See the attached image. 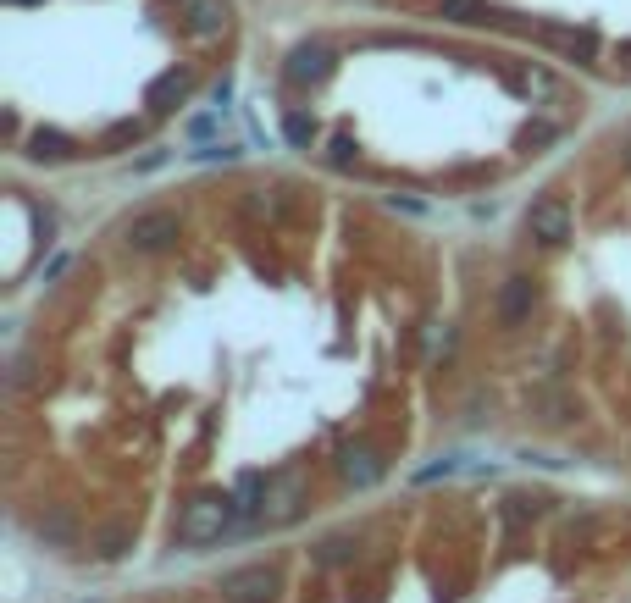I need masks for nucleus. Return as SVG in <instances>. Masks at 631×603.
Listing matches in <instances>:
<instances>
[{
    "label": "nucleus",
    "mask_w": 631,
    "mask_h": 603,
    "mask_svg": "<svg viewBox=\"0 0 631 603\" xmlns=\"http://www.w3.org/2000/svg\"><path fill=\"white\" fill-rule=\"evenodd\" d=\"M122 548H128V532H122V526H111V532H100V559H117Z\"/></svg>",
    "instance_id": "412c9836"
},
{
    "label": "nucleus",
    "mask_w": 631,
    "mask_h": 603,
    "mask_svg": "<svg viewBox=\"0 0 631 603\" xmlns=\"http://www.w3.org/2000/svg\"><path fill=\"white\" fill-rule=\"evenodd\" d=\"M139 139H144V122L128 117V122H117V128L106 133V150H122V144H139Z\"/></svg>",
    "instance_id": "6ab92c4d"
},
{
    "label": "nucleus",
    "mask_w": 631,
    "mask_h": 603,
    "mask_svg": "<svg viewBox=\"0 0 631 603\" xmlns=\"http://www.w3.org/2000/svg\"><path fill=\"white\" fill-rule=\"evenodd\" d=\"M216 122H222V106H216L211 117H194V122H189V139H211V133H216Z\"/></svg>",
    "instance_id": "5701e85b"
},
{
    "label": "nucleus",
    "mask_w": 631,
    "mask_h": 603,
    "mask_svg": "<svg viewBox=\"0 0 631 603\" xmlns=\"http://www.w3.org/2000/svg\"><path fill=\"white\" fill-rule=\"evenodd\" d=\"M327 72H333V50L327 45H294L283 61V78L299 83V89H305V83H322Z\"/></svg>",
    "instance_id": "423d86ee"
},
{
    "label": "nucleus",
    "mask_w": 631,
    "mask_h": 603,
    "mask_svg": "<svg viewBox=\"0 0 631 603\" xmlns=\"http://www.w3.org/2000/svg\"><path fill=\"white\" fill-rule=\"evenodd\" d=\"M39 537H50V543H72V521L67 515H39Z\"/></svg>",
    "instance_id": "aec40b11"
},
{
    "label": "nucleus",
    "mask_w": 631,
    "mask_h": 603,
    "mask_svg": "<svg viewBox=\"0 0 631 603\" xmlns=\"http://www.w3.org/2000/svg\"><path fill=\"white\" fill-rule=\"evenodd\" d=\"M12 6H39V0H12Z\"/></svg>",
    "instance_id": "a878e982"
},
{
    "label": "nucleus",
    "mask_w": 631,
    "mask_h": 603,
    "mask_svg": "<svg viewBox=\"0 0 631 603\" xmlns=\"http://www.w3.org/2000/svg\"><path fill=\"white\" fill-rule=\"evenodd\" d=\"M438 12L449 17V23H460V28H477V23H488V0H438Z\"/></svg>",
    "instance_id": "f8f14e48"
},
{
    "label": "nucleus",
    "mask_w": 631,
    "mask_h": 603,
    "mask_svg": "<svg viewBox=\"0 0 631 603\" xmlns=\"http://www.w3.org/2000/svg\"><path fill=\"white\" fill-rule=\"evenodd\" d=\"M183 233L178 211H144L128 222V249H139V255H161V249H172Z\"/></svg>",
    "instance_id": "7ed1b4c3"
},
{
    "label": "nucleus",
    "mask_w": 631,
    "mask_h": 603,
    "mask_svg": "<svg viewBox=\"0 0 631 603\" xmlns=\"http://www.w3.org/2000/svg\"><path fill=\"white\" fill-rule=\"evenodd\" d=\"M283 133H288V144H294V150H310V144H316V117L294 111V117L283 122Z\"/></svg>",
    "instance_id": "f3484780"
},
{
    "label": "nucleus",
    "mask_w": 631,
    "mask_h": 603,
    "mask_svg": "<svg viewBox=\"0 0 631 603\" xmlns=\"http://www.w3.org/2000/svg\"><path fill=\"white\" fill-rule=\"evenodd\" d=\"M216 592H222V603H272L283 592V576H277V565H244L227 570Z\"/></svg>",
    "instance_id": "f03ea898"
},
{
    "label": "nucleus",
    "mask_w": 631,
    "mask_h": 603,
    "mask_svg": "<svg viewBox=\"0 0 631 603\" xmlns=\"http://www.w3.org/2000/svg\"><path fill=\"white\" fill-rule=\"evenodd\" d=\"M266 498H272V476L244 471V476H239V493H233V509H239V515H261Z\"/></svg>",
    "instance_id": "9d476101"
},
{
    "label": "nucleus",
    "mask_w": 631,
    "mask_h": 603,
    "mask_svg": "<svg viewBox=\"0 0 631 603\" xmlns=\"http://www.w3.org/2000/svg\"><path fill=\"white\" fill-rule=\"evenodd\" d=\"M620 161H626V172H631V139H626V144H620Z\"/></svg>",
    "instance_id": "393cba45"
},
{
    "label": "nucleus",
    "mask_w": 631,
    "mask_h": 603,
    "mask_svg": "<svg viewBox=\"0 0 631 603\" xmlns=\"http://www.w3.org/2000/svg\"><path fill=\"white\" fill-rule=\"evenodd\" d=\"M515 89H521V95H554V78H548V72L543 67H521V72H515Z\"/></svg>",
    "instance_id": "a211bd4d"
},
{
    "label": "nucleus",
    "mask_w": 631,
    "mask_h": 603,
    "mask_svg": "<svg viewBox=\"0 0 631 603\" xmlns=\"http://www.w3.org/2000/svg\"><path fill=\"white\" fill-rule=\"evenodd\" d=\"M338 476H344L349 487H377V476H382L377 449H366V443H349V449H338Z\"/></svg>",
    "instance_id": "6e6552de"
},
{
    "label": "nucleus",
    "mask_w": 631,
    "mask_h": 603,
    "mask_svg": "<svg viewBox=\"0 0 631 603\" xmlns=\"http://www.w3.org/2000/svg\"><path fill=\"white\" fill-rule=\"evenodd\" d=\"M327 161H333V166H349V161H355V139H349V133H338L333 150H327Z\"/></svg>",
    "instance_id": "4be33fe9"
},
{
    "label": "nucleus",
    "mask_w": 631,
    "mask_h": 603,
    "mask_svg": "<svg viewBox=\"0 0 631 603\" xmlns=\"http://www.w3.org/2000/svg\"><path fill=\"white\" fill-rule=\"evenodd\" d=\"M532 305H537L532 277H510V283L499 288V321H504V327H521V321L532 316Z\"/></svg>",
    "instance_id": "1a4fd4ad"
},
{
    "label": "nucleus",
    "mask_w": 631,
    "mask_h": 603,
    "mask_svg": "<svg viewBox=\"0 0 631 603\" xmlns=\"http://www.w3.org/2000/svg\"><path fill=\"white\" fill-rule=\"evenodd\" d=\"M227 28V6L222 0H194L189 6V34L194 39H216Z\"/></svg>",
    "instance_id": "9b49d317"
},
{
    "label": "nucleus",
    "mask_w": 631,
    "mask_h": 603,
    "mask_svg": "<svg viewBox=\"0 0 631 603\" xmlns=\"http://www.w3.org/2000/svg\"><path fill=\"white\" fill-rule=\"evenodd\" d=\"M23 155L39 166H56V161H72V155H78V139H67L61 128H34L23 139Z\"/></svg>",
    "instance_id": "0eeeda50"
},
{
    "label": "nucleus",
    "mask_w": 631,
    "mask_h": 603,
    "mask_svg": "<svg viewBox=\"0 0 631 603\" xmlns=\"http://www.w3.org/2000/svg\"><path fill=\"white\" fill-rule=\"evenodd\" d=\"M526 233L548 249L565 244V238H571V211H565V200H537L532 211H526Z\"/></svg>",
    "instance_id": "20e7f679"
},
{
    "label": "nucleus",
    "mask_w": 631,
    "mask_h": 603,
    "mask_svg": "<svg viewBox=\"0 0 631 603\" xmlns=\"http://www.w3.org/2000/svg\"><path fill=\"white\" fill-rule=\"evenodd\" d=\"M233 521H239L233 498L205 493V498H194V504H183V515H178V543L183 548H205V543H216V537H222Z\"/></svg>",
    "instance_id": "f257e3e1"
},
{
    "label": "nucleus",
    "mask_w": 631,
    "mask_h": 603,
    "mask_svg": "<svg viewBox=\"0 0 631 603\" xmlns=\"http://www.w3.org/2000/svg\"><path fill=\"white\" fill-rule=\"evenodd\" d=\"M189 89H194V72L172 67V72H161V78L144 89V106H150V117H167V111H178L183 100H189Z\"/></svg>",
    "instance_id": "39448f33"
},
{
    "label": "nucleus",
    "mask_w": 631,
    "mask_h": 603,
    "mask_svg": "<svg viewBox=\"0 0 631 603\" xmlns=\"http://www.w3.org/2000/svg\"><path fill=\"white\" fill-rule=\"evenodd\" d=\"M460 471H471V454H443V460L421 465L416 482H421V487H427V482H449V476H460Z\"/></svg>",
    "instance_id": "2eb2a0df"
},
{
    "label": "nucleus",
    "mask_w": 631,
    "mask_h": 603,
    "mask_svg": "<svg viewBox=\"0 0 631 603\" xmlns=\"http://www.w3.org/2000/svg\"><path fill=\"white\" fill-rule=\"evenodd\" d=\"M299 493H305V482H299V476L272 482V498H266V504H272V521H288V515H294V509H299Z\"/></svg>",
    "instance_id": "ddd939ff"
},
{
    "label": "nucleus",
    "mask_w": 631,
    "mask_h": 603,
    "mask_svg": "<svg viewBox=\"0 0 631 603\" xmlns=\"http://www.w3.org/2000/svg\"><path fill=\"white\" fill-rule=\"evenodd\" d=\"M310 559H316V565H349V559H355V537H344V532L322 537V543L310 548Z\"/></svg>",
    "instance_id": "4468645a"
},
{
    "label": "nucleus",
    "mask_w": 631,
    "mask_h": 603,
    "mask_svg": "<svg viewBox=\"0 0 631 603\" xmlns=\"http://www.w3.org/2000/svg\"><path fill=\"white\" fill-rule=\"evenodd\" d=\"M548 139H554V128H548V122H537V128L521 133V144H548Z\"/></svg>",
    "instance_id": "b1692460"
},
{
    "label": "nucleus",
    "mask_w": 631,
    "mask_h": 603,
    "mask_svg": "<svg viewBox=\"0 0 631 603\" xmlns=\"http://www.w3.org/2000/svg\"><path fill=\"white\" fill-rule=\"evenodd\" d=\"M548 39H554V45L560 50H571V56H582V61H593V34H571V28H548Z\"/></svg>",
    "instance_id": "dca6fc26"
}]
</instances>
